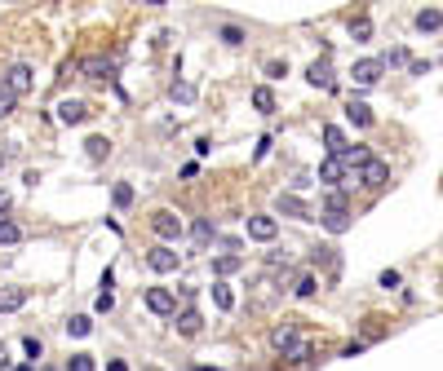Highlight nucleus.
I'll list each match as a JSON object with an SVG mask.
<instances>
[{"mask_svg": "<svg viewBox=\"0 0 443 371\" xmlns=\"http://www.w3.org/2000/svg\"><path fill=\"white\" fill-rule=\"evenodd\" d=\"M58 120L62 124H85L89 120V107L80 102V97H67V102H58Z\"/></svg>", "mask_w": 443, "mask_h": 371, "instance_id": "7", "label": "nucleus"}, {"mask_svg": "<svg viewBox=\"0 0 443 371\" xmlns=\"http://www.w3.org/2000/svg\"><path fill=\"white\" fill-rule=\"evenodd\" d=\"M23 239V226L9 221V217H0V243H18Z\"/></svg>", "mask_w": 443, "mask_h": 371, "instance_id": "24", "label": "nucleus"}, {"mask_svg": "<svg viewBox=\"0 0 443 371\" xmlns=\"http://www.w3.org/2000/svg\"><path fill=\"white\" fill-rule=\"evenodd\" d=\"M111 199H116V208H129V204H134V186H116V190H111Z\"/></svg>", "mask_w": 443, "mask_h": 371, "instance_id": "31", "label": "nucleus"}, {"mask_svg": "<svg viewBox=\"0 0 443 371\" xmlns=\"http://www.w3.org/2000/svg\"><path fill=\"white\" fill-rule=\"evenodd\" d=\"M275 234H280L275 217H249V239H257V243H271Z\"/></svg>", "mask_w": 443, "mask_h": 371, "instance_id": "8", "label": "nucleus"}, {"mask_svg": "<svg viewBox=\"0 0 443 371\" xmlns=\"http://www.w3.org/2000/svg\"><path fill=\"white\" fill-rule=\"evenodd\" d=\"M324 212H350L346 190H328V208H324Z\"/></svg>", "mask_w": 443, "mask_h": 371, "instance_id": "29", "label": "nucleus"}, {"mask_svg": "<svg viewBox=\"0 0 443 371\" xmlns=\"http://www.w3.org/2000/svg\"><path fill=\"white\" fill-rule=\"evenodd\" d=\"M213 305L218 310H235V292L226 288V283H218V279H213Z\"/></svg>", "mask_w": 443, "mask_h": 371, "instance_id": "20", "label": "nucleus"}, {"mask_svg": "<svg viewBox=\"0 0 443 371\" xmlns=\"http://www.w3.org/2000/svg\"><path fill=\"white\" fill-rule=\"evenodd\" d=\"M382 71H386V66L382 62H377V58H364V62H355V84H377V80H382Z\"/></svg>", "mask_w": 443, "mask_h": 371, "instance_id": "10", "label": "nucleus"}, {"mask_svg": "<svg viewBox=\"0 0 443 371\" xmlns=\"http://www.w3.org/2000/svg\"><path fill=\"white\" fill-rule=\"evenodd\" d=\"M27 305V292L23 288H9V292H0V314H9V310H23Z\"/></svg>", "mask_w": 443, "mask_h": 371, "instance_id": "18", "label": "nucleus"}, {"mask_svg": "<svg viewBox=\"0 0 443 371\" xmlns=\"http://www.w3.org/2000/svg\"><path fill=\"white\" fill-rule=\"evenodd\" d=\"M324 142H328V155H341V150H346V133L337 124H324Z\"/></svg>", "mask_w": 443, "mask_h": 371, "instance_id": "17", "label": "nucleus"}, {"mask_svg": "<svg viewBox=\"0 0 443 371\" xmlns=\"http://www.w3.org/2000/svg\"><path fill=\"white\" fill-rule=\"evenodd\" d=\"M9 115H13V97L0 89V120H9Z\"/></svg>", "mask_w": 443, "mask_h": 371, "instance_id": "39", "label": "nucleus"}, {"mask_svg": "<svg viewBox=\"0 0 443 371\" xmlns=\"http://www.w3.org/2000/svg\"><path fill=\"white\" fill-rule=\"evenodd\" d=\"M284 358H293V363H310V358H315V345H310V341H297V345L284 353Z\"/></svg>", "mask_w": 443, "mask_h": 371, "instance_id": "26", "label": "nucleus"}, {"mask_svg": "<svg viewBox=\"0 0 443 371\" xmlns=\"http://www.w3.org/2000/svg\"><path fill=\"white\" fill-rule=\"evenodd\" d=\"M40 371H54V367H40Z\"/></svg>", "mask_w": 443, "mask_h": 371, "instance_id": "43", "label": "nucleus"}, {"mask_svg": "<svg viewBox=\"0 0 443 371\" xmlns=\"http://www.w3.org/2000/svg\"><path fill=\"white\" fill-rule=\"evenodd\" d=\"M0 212H9V190H0Z\"/></svg>", "mask_w": 443, "mask_h": 371, "instance_id": "40", "label": "nucleus"}, {"mask_svg": "<svg viewBox=\"0 0 443 371\" xmlns=\"http://www.w3.org/2000/svg\"><path fill=\"white\" fill-rule=\"evenodd\" d=\"M107 371H129V367H124V363H111V367H107Z\"/></svg>", "mask_w": 443, "mask_h": 371, "instance_id": "41", "label": "nucleus"}, {"mask_svg": "<svg viewBox=\"0 0 443 371\" xmlns=\"http://www.w3.org/2000/svg\"><path fill=\"white\" fill-rule=\"evenodd\" d=\"M439 23H443L439 9H421V13H417V31H439Z\"/></svg>", "mask_w": 443, "mask_h": 371, "instance_id": "25", "label": "nucleus"}, {"mask_svg": "<svg viewBox=\"0 0 443 371\" xmlns=\"http://www.w3.org/2000/svg\"><path fill=\"white\" fill-rule=\"evenodd\" d=\"M319 181H328V186H337V181H341V186H346V164H341L337 155H328V159L319 164Z\"/></svg>", "mask_w": 443, "mask_h": 371, "instance_id": "12", "label": "nucleus"}, {"mask_svg": "<svg viewBox=\"0 0 443 371\" xmlns=\"http://www.w3.org/2000/svg\"><path fill=\"white\" fill-rule=\"evenodd\" d=\"M297 341H302V332H297V323H293V318H284V323L271 327V349H275V353H288Z\"/></svg>", "mask_w": 443, "mask_h": 371, "instance_id": "3", "label": "nucleus"}, {"mask_svg": "<svg viewBox=\"0 0 443 371\" xmlns=\"http://www.w3.org/2000/svg\"><path fill=\"white\" fill-rule=\"evenodd\" d=\"M85 150H89V159H107V155H111V142H107V138H89Z\"/></svg>", "mask_w": 443, "mask_h": 371, "instance_id": "28", "label": "nucleus"}, {"mask_svg": "<svg viewBox=\"0 0 443 371\" xmlns=\"http://www.w3.org/2000/svg\"><path fill=\"white\" fill-rule=\"evenodd\" d=\"M355 181H359V186H368V190H382V186L390 181V164H386V159H377V155H368L364 164L355 168Z\"/></svg>", "mask_w": 443, "mask_h": 371, "instance_id": "1", "label": "nucleus"}, {"mask_svg": "<svg viewBox=\"0 0 443 371\" xmlns=\"http://www.w3.org/2000/svg\"><path fill=\"white\" fill-rule=\"evenodd\" d=\"M0 89H5V93L13 97V102H18L23 93H31V66H27V62L9 66V71H5V80H0Z\"/></svg>", "mask_w": 443, "mask_h": 371, "instance_id": "2", "label": "nucleus"}, {"mask_svg": "<svg viewBox=\"0 0 443 371\" xmlns=\"http://www.w3.org/2000/svg\"><path fill=\"white\" fill-rule=\"evenodd\" d=\"M244 261L235 257V252H226V257H218V261H213V274H218V283L226 279V274H235V269H240Z\"/></svg>", "mask_w": 443, "mask_h": 371, "instance_id": "19", "label": "nucleus"}, {"mask_svg": "<svg viewBox=\"0 0 443 371\" xmlns=\"http://www.w3.org/2000/svg\"><path fill=\"white\" fill-rule=\"evenodd\" d=\"M315 288H319V283H315V274H302V279H297V288H293V292L310 300V296H315Z\"/></svg>", "mask_w": 443, "mask_h": 371, "instance_id": "32", "label": "nucleus"}, {"mask_svg": "<svg viewBox=\"0 0 443 371\" xmlns=\"http://www.w3.org/2000/svg\"><path fill=\"white\" fill-rule=\"evenodd\" d=\"M67 332H71V336H89V332H93V318H89V314H76L71 323H67Z\"/></svg>", "mask_w": 443, "mask_h": 371, "instance_id": "30", "label": "nucleus"}, {"mask_svg": "<svg viewBox=\"0 0 443 371\" xmlns=\"http://www.w3.org/2000/svg\"><path fill=\"white\" fill-rule=\"evenodd\" d=\"M111 310H116V296H111V288H107L102 296H98V314H111Z\"/></svg>", "mask_w": 443, "mask_h": 371, "instance_id": "37", "label": "nucleus"}, {"mask_svg": "<svg viewBox=\"0 0 443 371\" xmlns=\"http://www.w3.org/2000/svg\"><path fill=\"white\" fill-rule=\"evenodd\" d=\"M67 371H93V353H71Z\"/></svg>", "mask_w": 443, "mask_h": 371, "instance_id": "34", "label": "nucleus"}, {"mask_svg": "<svg viewBox=\"0 0 443 371\" xmlns=\"http://www.w3.org/2000/svg\"><path fill=\"white\" fill-rule=\"evenodd\" d=\"M191 239H195V243H200V248H204V243L213 239V221H208V217H200V221H195V226H191Z\"/></svg>", "mask_w": 443, "mask_h": 371, "instance_id": "27", "label": "nucleus"}, {"mask_svg": "<svg viewBox=\"0 0 443 371\" xmlns=\"http://www.w3.org/2000/svg\"><path fill=\"white\" fill-rule=\"evenodd\" d=\"M306 80L315 84V89H333V62L315 58V62H310V71H306Z\"/></svg>", "mask_w": 443, "mask_h": 371, "instance_id": "9", "label": "nucleus"}, {"mask_svg": "<svg viewBox=\"0 0 443 371\" xmlns=\"http://www.w3.org/2000/svg\"><path fill=\"white\" fill-rule=\"evenodd\" d=\"M222 40H226V44H231V49H235V44H244V27H235V23H226V27H222Z\"/></svg>", "mask_w": 443, "mask_h": 371, "instance_id": "33", "label": "nucleus"}, {"mask_svg": "<svg viewBox=\"0 0 443 371\" xmlns=\"http://www.w3.org/2000/svg\"><path fill=\"white\" fill-rule=\"evenodd\" d=\"M146 265H151L155 274H173V269L182 265V257H177V252H173L169 243H160V248H151V252H146Z\"/></svg>", "mask_w": 443, "mask_h": 371, "instance_id": "4", "label": "nucleus"}, {"mask_svg": "<svg viewBox=\"0 0 443 371\" xmlns=\"http://www.w3.org/2000/svg\"><path fill=\"white\" fill-rule=\"evenodd\" d=\"M23 349H27V358H40V353H45V345L36 341V336H27V341H23Z\"/></svg>", "mask_w": 443, "mask_h": 371, "instance_id": "38", "label": "nucleus"}, {"mask_svg": "<svg viewBox=\"0 0 443 371\" xmlns=\"http://www.w3.org/2000/svg\"><path fill=\"white\" fill-rule=\"evenodd\" d=\"M280 212L284 217H297V221H315V212H310L297 195H280Z\"/></svg>", "mask_w": 443, "mask_h": 371, "instance_id": "13", "label": "nucleus"}, {"mask_svg": "<svg viewBox=\"0 0 443 371\" xmlns=\"http://www.w3.org/2000/svg\"><path fill=\"white\" fill-rule=\"evenodd\" d=\"M346 115H350V124H355V128H368V124H372V111H368V102H359V97H350Z\"/></svg>", "mask_w": 443, "mask_h": 371, "instance_id": "15", "label": "nucleus"}, {"mask_svg": "<svg viewBox=\"0 0 443 371\" xmlns=\"http://www.w3.org/2000/svg\"><path fill=\"white\" fill-rule=\"evenodd\" d=\"M80 71H85L89 80H107V75H116V62H111V58H85V62H80Z\"/></svg>", "mask_w": 443, "mask_h": 371, "instance_id": "11", "label": "nucleus"}, {"mask_svg": "<svg viewBox=\"0 0 443 371\" xmlns=\"http://www.w3.org/2000/svg\"><path fill=\"white\" fill-rule=\"evenodd\" d=\"M173 102H182V107H191L195 102V84H187V80H173Z\"/></svg>", "mask_w": 443, "mask_h": 371, "instance_id": "22", "label": "nucleus"}, {"mask_svg": "<svg viewBox=\"0 0 443 371\" xmlns=\"http://www.w3.org/2000/svg\"><path fill=\"white\" fill-rule=\"evenodd\" d=\"M377 283H382L386 292H390V288H399V269H382V279H377Z\"/></svg>", "mask_w": 443, "mask_h": 371, "instance_id": "36", "label": "nucleus"}, {"mask_svg": "<svg viewBox=\"0 0 443 371\" xmlns=\"http://www.w3.org/2000/svg\"><path fill=\"white\" fill-rule=\"evenodd\" d=\"M173 327L182 332V336H195V332L204 327V318H200V310H182V314H177V323H173Z\"/></svg>", "mask_w": 443, "mask_h": 371, "instance_id": "14", "label": "nucleus"}, {"mask_svg": "<svg viewBox=\"0 0 443 371\" xmlns=\"http://www.w3.org/2000/svg\"><path fill=\"white\" fill-rule=\"evenodd\" d=\"M146 310H151V314H173L177 310V296L169 288H146Z\"/></svg>", "mask_w": 443, "mask_h": 371, "instance_id": "6", "label": "nucleus"}, {"mask_svg": "<svg viewBox=\"0 0 443 371\" xmlns=\"http://www.w3.org/2000/svg\"><path fill=\"white\" fill-rule=\"evenodd\" d=\"M350 36H355V40H368V36H372V23H368V18H355V23H350Z\"/></svg>", "mask_w": 443, "mask_h": 371, "instance_id": "35", "label": "nucleus"}, {"mask_svg": "<svg viewBox=\"0 0 443 371\" xmlns=\"http://www.w3.org/2000/svg\"><path fill=\"white\" fill-rule=\"evenodd\" d=\"M368 155H372V150H368V146H346V150H341V155H337V159H341V164H350V168H359V164H364Z\"/></svg>", "mask_w": 443, "mask_h": 371, "instance_id": "23", "label": "nucleus"}, {"mask_svg": "<svg viewBox=\"0 0 443 371\" xmlns=\"http://www.w3.org/2000/svg\"><path fill=\"white\" fill-rule=\"evenodd\" d=\"M253 107H257L261 115H271V111H275V93L266 89V84H257V89H253Z\"/></svg>", "mask_w": 443, "mask_h": 371, "instance_id": "21", "label": "nucleus"}, {"mask_svg": "<svg viewBox=\"0 0 443 371\" xmlns=\"http://www.w3.org/2000/svg\"><path fill=\"white\" fill-rule=\"evenodd\" d=\"M151 230L160 234V239H182V221H177V212H169V208H160V212H151Z\"/></svg>", "mask_w": 443, "mask_h": 371, "instance_id": "5", "label": "nucleus"}, {"mask_svg": "<svg viewBox=\"0 0 443 371\" xmlns=\"http://www.w3.org/2000/svg\"><path fill=\"white\" fill-rule=\"evenodd\" d=\"M18 371H36V367H18Z\"/></svg>", "mask_w": 443, "mask_h": 371, "instance_id": "42", "label": "nucleus"}, {"mask_svg": "<svg viewBox=\"0 0 443 371\" xmlns=\"http://www.w3.org/2000/svg\"><path fill=\"white\" fill-rule=\"evenodd\" d=\"M319 221H324L328 234H346V230H350V212H324Z\"/></svg>", "mask_w": 443, "mask_h": 371, "instance_id": "16", "label": "nucleus"}]
</instances>
